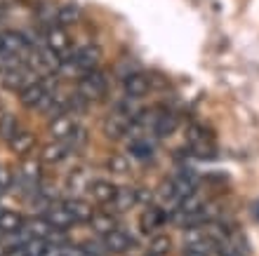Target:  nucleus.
<instances>
[{
    "label": "nucleus",
    "instance_id": "11",
    "mask_svg": "<svg viewBox=\"0 0 259 256\" xmlns=\"http://www.w3.org/2000/svg\"><path fill=\"white\" fill-rule=\"evenodd\" d=\"M45 219L52 223L55 230H62V233H68L71 226H73V216L68 214V209L64 207L62 202H52L48 209H45Z\"/></svg>",
    "mask_w": 259,
    "mask_h": 256
},
{
    "label": "nucleus",
    "instance_id": "3",
    "mask_svg": "<svg viewBox=\"0 0 259 256\" xmlns=\"http://www.w3.org/2000/svg\"><path fill=\"white\" fill-rule=\"evenodd\" d=\"M165 223H167V212L158 202L153 204H146L139 216V228H142L144 235H149V233H156L158 228H163Z\"/></svg>",
    "mask_w": 259,
    "mask_h": 256
},
{
    "label": "nucleus",
    "instance_id": "6",
    "mask_svg": "<svg viewBox=\"0 0 259 256\" xmlns=\"http://www.w3.org/2000/svg\"><path fill=\"white\" fill-rule=\"evenodd\" d=\"M137 204H139L137 188H132V186H118L116 195H113V200H111L106 207H109V212H113V214H125L130 209H135Z\"/></svg>",
    "mask_w": 259,
    "mask_h": 256
},
{
    "label": "nucleus",
    "instance_id": "12",
    "mask_svg": "<svg viewBox=\"0 0 259 256\" xmlns=\"http://www.w3.org/2000/svg\"><path fill=\"white\" fill-rule=\"evenodd\" d=\"M179 127V118L172 111H167V108H160L158 111V118H156V125H153V136H158V139H167V136H172L175 132H177Z\"/></svg>",
    "mask_w": 259,
    "mask_h": 256
},
{
    "label": "nucleus",
    "instance_id": "7",
    "mask_svg": "<svg viewBox=\"0 0 259 256\" xmlns=\"http://www.w3.org/2000/svg\"><path fill=\"white\" fill-rule=\"evenodd\" d=\"M151 87V78L146 73H142V71H132V73H127L123 78V92L127 99H142L146 92H149Z\"/></svg>",
    "mask_w": 259,
    "mask_h": 256
},
{
    "label": "nucleus",
    "instance_id": "34",
    "mask_svg": "<svg viewBox=\"0 0 259 256\" xmlns=\"http://www.w3.org/2000/svg\"><path fill=\"white\" fill-rule=\"evenodd\" d=\"M146 256H151V254H146Z\"/></svg>",
    "mask_w": 259,
    "mask_h": 256
},
{
    "label": "nucleus",
    "instance_id": "24",
    "mask_svg": "<svg viewBox=\"0 0 259 256\" xmlns=\"http://www.w3.org/2000/svg\"><path fill=\"white\" fill-rule=\"evenodd\" d=\"M78 249H80L82 256H109L106 247H104L102 237L99 240H85V242L78 244Z\"/></svg>",
    "mask_w": 259,
    "mask_h": 256
},
{
    "label": "nucleus",
    "instance_id": "33",
    "mask_svg": "<svg viewBox=\"0 0 259 256\" xmlns=\"http://www.w3.org/2000/svg\"><path fill=\"white\" fill-rule=\"evenodd\" d=\"M0 212H3V207H0Z\"/></svg>",
    "mask_w": 259,
    "mask_h": 256
},
{
    "label": "nucleus",
    "instance_id": "26",
    "mask_svg": "<svg viewBox=\"0 0 259 256\" xmlns=\"http://www.w3.org/2000/svg\"><path fill=\"white\" fill-rule=\"evenodd\" d=\"M214 254L217 256H245L229 237H224V240H219V242L214 244Z\"/></svg>",
    "mask_w": 259,
    "mask_h": 256
},
{
    "label": "nucleus",
    "instance_id": "27",
    "mask_svg": "<svg viewBox=\"0 0 259 256\" xmlns=\"http://www.w3.org/2000/svg\"><path fill=\"white\" fill-rule=\"evenodd\" d=\"M82 172H85V169H78V172H73V174L68 176V188H71V193H73V188L88 193V183L92 181V179H90V176H82Z\"/></svg>",
    "mask_w": 259,
    "mask_h": 256
},
{
    "label": "nucleus",
    "instance_id": "28",
    "mask_svg": "<svg viewBox=\"0 0 259 256\" xmlns=\"http://www.w3.org/2000/svg\"><path fill=\"white\" fill-rule=\"evenodd\" d=\"M42 256H64V249H62V247H57V244H50L48 242V247H45Z\"/></svg>",
    "mask_w": 259,
    "mask_h": 256
},
{
    "label": "nucleus",
    "instance_id": "32",
    "mask_svg": "<svg viewBox=\"0 0 259 256\" xmlns=\"http://www.w3.org/2000/svg\"><path fill=\"white\" fill-rule=\"evenodd\" d=\"M5 193H7V190H5V188H3V186H0V197L5 195Z\"/></svg>",
    "mask_w": 259,
    "mask_h": 256
},
{
    "label": "nucleus",
    "instance_id": "17",
    "mask_svg": "<svg viewBox=\"0 0 259 256\" xmlns=\"http://www.w3.org/2000/svg\"><path fill=\"white\" fill-rule=\"evenodd\" d=\"M7 146H10V150H12V153L26 155V153H31V150H33V146H35V134H33V132H28V129H19V132H17V134L7 141Z\"/></svg>",
    "mask_w": 259,
    "mask_h": 256
},
{
    "label": "nucleus",
    "instance_id": "22",
    "mask_svg": "<svg viewBox=\"0 0 259 256\" xmlns=\"http://www.w3.org/2000/svg\"><path fill=\"white\" fill-rule=\"evenodd\" d=\"M19 120H17V115L12 113H5L0 115V139H5V141H10L17 132H19Z\"/></svg>",
    "mask_w": 259,
    "mask_h": 256
},
{
    "label": "nucleus",
    "instance_id": "25",
    "mask_svg": "<svg viewBox=\"0 0 259 256\" xmlns=\"http://www.w3.org/2000/svg\"><path fill=\"white\" fill-rule=\"evenodd\" d=\"M21 247H24V251H26L28 256H42V251H45V247H48V240L31 235L26 242L21 244Z\"/></svg>",
    "mask_w": 259,
    "mask_h": 256
},
{
    "label": "nucleus",
    "instance_id": "19",
    "mask_svg": "<svg viewBox=\"0 0 259 256\" xmlns=\"http://www.w3.org/2000/svg\"><path fill=\"white\" fill-rule=\"evenodd\" d=\"M24 228L28 230V235L42 237V240H48V237L52 235V233H55L52 223H50L48 219H45V214H40V216H31V219H26Z\"/></svg>",
    "mask_w": 259,
    "mask_h": 256
},
{
    "label": "nucleus",
    "instance_id": "4",
    "mask_svg": "<svg viewBox=\"0 0 259 256\" xmlns=\"http://www.w3.org/2000/svg\"><path fill=\"white\" fill-rule=\"evenodd\" d=\"M40 162L42 165H62V162H66L68 158H73V148L68 146L66 141H57V139H52L50 143H45L40 148Z\"/></svg>",
    "mask_w": 259,
    "mask_h": 256
},
{
    "label": "nucleus",
    "instance_id": "5",
    "mask_svg": "<svg viewBox=\"0 0 259 256\" xmlns=\"http://www.w3.org/2000/svg\"><path fill=\"white\" fill-rule=\"evenodd\" d=\"M130 122H132V115L120 111V108H116V111L104 120V134L109 136V139H123V136H127Z\"/></svg>",
    "mask_w": 259,
    "mask_h": 256
},
{
    "label": "nucleus",
    "instance_id": "20",
    "mask_svg": "<svg viewBox=\"0 0 259 256\" xmlns=\"http://www.w3.org/2000/svg\"><path fill=\"white\" fill-rule=\"evenodd\" d=\"M106 169L113 176H127L132 172V158L125 153H111L106 158Z\"/></svg>",
    "mask_w": 259,
    "mask_h": 256
},
{
    "label": "nucleus",
    "instance_id": "21",
    "mask_svg": "<svg viewBox=\"0 0 259 256\" xmlns=\"http://www.w3.org/2000/svg\"><path fill=\"white\" fill-rule=\"evenodd\" d=\"M170 251H172L170 235H165V233H156V235L149 240V251H146V254H151V256H167Z\"/></svg>",
    "mask_w": 259,
    "mask_h": 256
},
{
    "label": "nucleus",
    "instance_id": "15",
    "mask_svg": "<svg viewBox=\"0 0 259 256\" xmlns=\"http://www.w3.org/2000/svg\"><path fill=\"white\" fill-rule=\"evenodd\" d=\"M90 228L95 230L99 237L109 235L111 230L118 228V219L113 212H95V216L90 219Z\"/></svg>",
    "mask_w": 259,
    "mask_h": 256
},
{
    "label": "nucleus",
    "instance_id": "2",
    "mask_svg": "<svg viewBox=\"0 0 259 256\" xmlns=\"http://www.w3.org/2000/svg\"><path fill=\"white\" fill-rule=\"evenodd\" d=\"M102 242L109 254H127V251H132L137 247L135 235H130L127 230H123L120 226L116 230H111L109 235H104Z\"/></svg>",
    "mask_w": 259,
    "mask_h": 256
},
{
    "label": "nucleus",
    "instance_id": "9",
    "mask_svg": "<svg viewBox=\"0 0 259 256\" xmlns=\"http://www.w3.org/2000/svg\"><path fill=\"white\" fill-rule=\"evenodd\" d=\"M116 190H118V186L111 179H92L88 183V195L97 204H109L113 200V195H116Z\"/></svg>",
    "mask_w": 259,
    "mask_h": 256
},
{
    "label": "nucleus",
    "instance_id": "29",
    "mask_svg": "<svg viewBox=\"0 0 259 256\" xmlns=\"http://www.w3.org/2000/svg\"><path fill=\"white\" fill-rule=\"evenodd\" d=\"M5 256H28V254L24 251V247H10Z\"/></svg>",
    "mask_w": 259,
    "mask_h": 256
},
{
    "label": "nucleus",
    "instance_id": "14",
    "mask_svg": "<svg viewBox=\"0 0 259 256\" xmlns=\"http://www.w3.org/2000/svg\"><path fill=\"white\" fill-rule=\"evenodd\" d=\"M26 219L19 214V212H12V209H3L0 212V237H7V235H14L24 228Z\"/></svg>",
    "mask_w": 259,
    "mask_h": 256
},
{
    "label": "nucleus",
    "instance_id": "31",
    "mask_svg": "<svg viewBox=\"0 0 259 256\" xmlns=\"http://www.w3.org/2000/svg\"><path fill=\"white\" fill-rule=\"evenodd\" d=\"M3 17H5V10H3V7H0V21H3Z\"/></svg>",
    "mask_w": 259,
    "mask_h": 256
},
{
    "label": "nucleus",
    "instance_id": "30",
    "mask_svg": "<svg viewBox=\"0 0 259 256\" xmlns=\"http://www.w3.org/2000/svg\"><path fill=\"white\" fill-rule=\"evenodd\" d=\"M7 249H10V247H7V242H5V240H0V256H5Z\"/></svg>",
    "mask_w": 259,
    "mask_h": 256
},
{
    "label": "nucleus",
    "instance_id": "23",
    "mask_svg": "<svg viewBox=\"0 0 259 256\" xmlns=\"http://www.w3.org/2000/svg\"><path fill=\"white\" fill-rule=\"evenodd\" d=\"M88 139H90V136H88V127H85L82 122H75L73 132L66 136V143L71 146V148H73V153H75V150H80L82 146L88 143Z\"/></svg>",
    "mask_w": 259,
    "mask_h": 256
},
{
    "label": "nucleus",
    "instance_id": "8",
    "mask_svg": "<svg viewBox=\"0 0 259 256\" xmlns=\"http://www.w3.org/2000/svg\"><path fill=\"white\" fill-rule=\"evenodd\" d=\"M45 45H48L50 49H55L62 59L68 57V52H71V38H68L66 28L52 24V26L45 31Z\"/></svg>",
    "mask_w": 259,
    "mask_h": 256
},
{
    "label": "nucleus",
    "instance_id": "18",
    "mask_svg": "<svg viewBox=\"0 0 259 256\" xmlns=\"http://www.w3.org/2000/svg\"><path fill=\"white\" fill-rule=\"evenodd\" d=\"M130 158L139 162L153 160V143L149 136H139V139H130Z\"/></svg>",
    "mask_w": 259,
    "mask_h": 256
},
{
    "label": "nucleus",
    "instance_id": "10",
    "mask_svg": "<svg viewBox=\"0 0 259 256\" xmlns=\"http://www.w3.org/2000/svg\"><path fill=\"white\" fill-rule=\"evenodd\" d=\"M62 204L68 209V214L73 216L75 223H90V219L95 216V209H92V204H90L85 197H80V195L66 197V200H62Z\"/></svg>",
    "mask_w": 259,
    "mask_h": 256
},
{
    "label": "nucleus",
    "instance_id": "1",
    "mask_svg": "<svg viewBox=\"0 0 259 256\" xmlns=\"http://www.w3.org/2000/svg\"><path fill=\"white\" fill-rule=\"evenodd\" d=\"M109 89V80H106V73L102 68H92V71H85L80 73V80H78V92H80L90 104L99 101Z\"/></svg>",
    "mask_w": 259,
    "mask_h": 256
},
{
    "label": "nucleus",
    "instance_id": "16",
    "mask_svg": "<svg viewBox=\"0 0 259 256\" xmlns=\"http://www.w3.org/2000/svg\"><path fill=\"white\" fill-rule=\"evenodd\" d=\"M82 17V10L78 5H73V3H66V5H59L55 10V24L57 26H75L78 21H80Z\"/></svg>",
    "mask_w": 259,
    "mask_h": 256
},
{
    "label": "nucleus",
    "instance_id": "13",
    "mask_svg": "<svg viewBox=\"0 0 259 256\" xmlns=\"http://www.w3.org/2000/svg\"><path fill=\"white\" fill-rule=\"evenodd\" d=\"M75 122H78V118H75L73 113H64V115H57V118H50V134H52V139H57V141H66V136L73 132Z\"/></svg>",
    "mask_w": 259,
    "mask_h": 256
}]
</instances>
